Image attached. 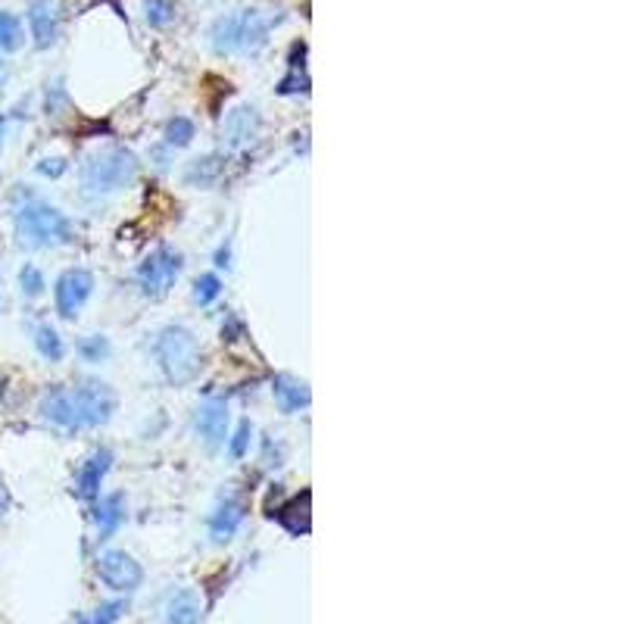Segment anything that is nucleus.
<instances>
[{"label":"nucleus","mask_w":624,"mask_h":624,"mask_svg":"<svg viewBox=\"0 0 624 624\" xmlns=\"http://www.w3.org/2000/svg\"><path fill=\"white\" fill-rule=\"evenodd\" d=\"M116 394L103 381H78L72 387H50L41 397V415L57 428H100L113 419Z\"/></svg>","instance_id":"f257e3e1"},{"label":"nucleus","mask_w":624,"mask_h":624,"mask_svg":"<svg viewBox=\"0 0 624 624\" xmlns=\"http://www.w3.org/2000/svg\"><path fill=\"white\" fill-rule=\"evenodd\" d=\"M13 228H16V241L29 250L63 247V244L75 241V228H72L69 216L29 191L19 194L16 213H13Z\"/></svg>","instance_id":"f03ea898"},{"label":"nucleus","mask_w":624,"mask_h":624,"mask_svg":"<svg viewBox=\"0 0 624 624\" xmlns=\"http://www.w3.org/2000/svg\"><path fill=\"white\" fill-rule=\"evenodd\" d=\"M278 16H266L263 10H238L213 22L210 29V47L219 57L231 54H256L266 47L269 32L275 29Z\"/></svg>","instance_id":"7ed1b4c3"},{"label":"nucleus","mask_w":624,"mask_h":624,"mask_svg":"<svg viewBox=\"0 0 624 624\" xmlns=\"http://www.w3.org/2000/svg\"><path fill=\"white\" fill-rule=\"evenodd\" d=\"M138 169V156L128 147H103L91 153L88 163L82 166V188L88 197H110L135 185Z\"/></svg>","instance_id":"20e7f679"},{"label":"nucleus","mask_w":624,"mask_h":624,"mask_svg":"<svg viewBox=\"0 0 624 624\" xmlns=\"http://www.w3.org/2000/svg\"><path fill=\"white\" fill-rule=\"evenodd\" d=\"M153 356L160 362V369L169 384L185 387L200 375L203 353L197 347V337L185 325H166L153 341Z\"/></svg>","instance_id":"39448f33"},{"label":"nucleus","mask_w":624,"mask_h":624,"mask_svg":"<svg viewBox=\"0 0 624 624\" xmlns=\"http://www.w3.org/2000/svg\"><path fill=\"white\" fill-rule=\"evenodd\" d=\"M181 269H185V259H181V253L175 247H156L144 263L138 269V284H141V294L150 297V300H160L166 297L175 281L181 275Z\"/></svg>","instance_id":"423d86ee"},{"label":"nucleus","mask_w":624,"mask_h":624,"mask_svg":"<svg viewBox=\"0 0 624 624\" xmlns=\"http://www.w3.org/2000/svg\"><path fill=\"white\" fill-rule=\"evenodd\" d=\"M97 575L116 593H135L144 581V568L122 550H107L97 556Z\"/></svg>","instance_id":"0eeeda50"},{"label":"nucleus","mask_w":624,"mask_h":624,"mask_svg":"<svg viewBox=\"0 0 624 624\" xmlns=\"http://www.w3.org/2000/svg\"><path fill=\"white\" fill-rule=\"evenodd\" d=\"M91 294H94V275L88 269H66L57 278V288H54V303H57L60 319L72 322Z\"/></svg>","instance_id":"6e6552de"},{"label":"nucleus","mask_w":624,"mask_h":624,"mask_svg":"<svg viewBox=\"0 0 624 624\" xmlns=\"http://www.w3.org/2000/svg\"><path fill=\"white\" fill-rule=\"evenodd\" d=\"M228 403L225 400H206L197 406L194 412V428L200 434V440L210 450H219L225 447V440H228Z\"/></svg>","instance_id":"1a4fd4ad"},{"label":"nucleus","mask_w":624,"mask_h":624,"mask_svg":"<svg viewBox=\"0 0 624 624\" xmlns=\"http://www.w3.org/2000/svg\"><path fill=\"white\" fill-rule=\"evenodd\" d=\"M113 465V453L107 447H97L85 462L78 468V478H75V497L82 500H97L100 497V484L107 478Z\"/></svg>","instance_id":"9d476101"},{"label":"nucleus","mask_w":624,"mask_h":624,"mask_svg":"<svg viewBox=\"0 0 624 624\" xmlns=\"http://www.w3.org/2000/svg\"><path fill=\"white\" fill-rule=\"evenodd\" d=\"M29 29L35 38V47L47 50L60 38V7L54 0H32L29 7Z\"/></svg>","instance_id":"9b49d317"},{"label":"nucleus","mask_w":624,"mask_h":624,"mask_svg":"<svg viewBox=\"0 0 624 624\" xmlns=\"http://www.w3.org/2000/svg\"><path fill=\"white\" fill-rule=\"evenodd\" d=\"M259 135V113L253 107H238L231 110L222 122V138L231 150H238L244 144H250Z\"/></svg>","instance_id":"f8f14e48"},{"label":"nucleus","mask_w":624,"mask_h":624,"mask_svg":"<svg viewBox=\"0 0 624 624\" xmlns=\"http://www.w3.org/2000/svg\"><path fill=\"white\" fill-rule=\"evenodd\" d=\"M244 515L247 512H244V503L238 497H225L216 506V512L210 515V537H213V543H228L234 534H238Z\"/></svg>","instance_id":"ddd939ff"},{"label":"nucleus","mask_w":624,"mask_h":624,"mask_svg":"<svg viewBox=\"0 0 624 624\" xmlns=\"http://www.w3.org/2000/svg\"><path fill=\"white\" fill-rule=\"evenodd\" d=\"M91 518L97 525V540H110L119 531V525L125 522V497H122V493H107V497H97Z\"/></svg>","instance_id":"4468645a"},{"label":"nucleus","mask_w":624,"mask_h":624,"mask_svg":"<svg viewBox=\"0 0 624 624\" xmlns=\"http://www.w3.org/2000/svg\"><path fill=\"white\" fill-rule=\"evenodd\" d=\"M272 394H275L278 409H281V412H288V415L306 409L309 400H312L306 381H300V378H294V375H275V378H272Z\"/></svg>","instance_id":"2eb2a0df"},{"label":"nucleus","mask_w":624,"mask_h":624,"mask_svg":"<svg viewBox=\"0 0 624 624\" xmlns=\"http://www.w3.org/2000/svg\"><path fill=\"white\" fill-rule=\"evenodd\" d=\"M200 621V600L194 590H175L163 606V624H197Z\"/></svg>","instance_id":"dca6fc26"},{"label":"nucleus","mask_w":624,"mask_h":624,"mask_svg":"<svg viewBox=\"0 0 624 624\" xmlns=\"http://www.w3.org/2000/svg\"><path fill=\"white\" fill-rule=\"evenodd\" d=\"M275 518H278V525L294 537L309 534V490H303L300 497H294L291 503H284L275 512Z\"/></svg>","instance_id":"f3484780"},{"label":"nucleus","mask_w":624,"mask_h":624,"mask_svg":"<svg viewBox=\"0 0 624 624\" xmlns=\"http://www.w3.org/2000/svg\"><path fill=\"white\" fill-rule=\"evenodd\" d=\"M35 347H38V353H41L44 359H50V362H60L63 353H66L63 337H60L54 328H50V325H41V328L35 331Z\"/></svg>","instance_id":"a211bd4d"},{"label":"nucleus","mask_w":624,"mask_h":624,"mask_svg":"<svg viewBox=\"0 0 624 624\" xmlns=\"http://www.w3.org/2000/svg\"><path fill=\"white\" fill-rule=\"evenodd\" d=\"M194 135H197V128H194V122L188 119V116H175V119H169L166 122V144L169 147H188L191 141H194Z\"/></svg>","instance_id":"6ab92c4d"},{"label":"nucleus","mask_w":624,"mask_h":624,"mask_svg":"<svg viewBox=\"0 0 624 624\" xmlns=\"http://www.w3.org/2000/svg\"><path fill=\"white\" fill-rule=\"evenodd\" d=\"M22 41H25V35H22V22L13 16V13H4L0 10V50H19L22 47Z\"/></svg>","instance_id":"aec40b11"},{"label":"nucleus","mask_w":624,"mask_h":624,"mask_svg":"<svg viewBox=\"0 0 624 624\" xmlns=\"http://www.w3.org/2000/svg\"><path fill=\"white\" fill-rule=\"evenodd\" d=\"M219 172H222L219 156H203V160H194V166L188 169V181L191 185H213Z\"/></svg>","instance_id":"412c9836"},{"label":"nucleus","mask_w":624,"mask_h":624,"mask_svg":"<svg viewBox=\"0 0 624 624\" xmlns=\"http://www.w3.org/2000/svg\"><path fill=\"white\" fill-rule=\"evenodd\" d=\"M219 294H222V278H219V275L206 272V275H200V278L194 281V303L210 306Z\"/></svg>","instance_id":"4be33fe9"},{"label":"nucleus","mask_w":624,"mask_h":624,"mask_svg":"<svg viewBox=\"0 0 624 624\" xmlns=\"http://www.w3.org/2000/svg\"><path fill=\"white\" fill-rule=\"evenodd\" d=\"M125 612V603L122 600H113V603H103L100 609H94L91 615H78L75 624H116V618Z\"/></svg>","instance_id":"5701e85b"},{"label":"nucleus","mask_w":624,"mask_h":624,"mask_svg":"<svg viewBox=\"0 0 624 624\" xmlns=\"http://www.w3.org/2000/svg\"><path fill=\"white\" fill-rule=\"evenodd\" d=\"M144 19L153 25V29H163L175 19V10L169 0H144Z\"/></svg>","instance_id":"b1692460"},{"label":"nucleus","mask_w":624,"mask_h":624,"mask_svg":"<svg viewBox=\"0 0 624 624\" xmlns=\"http://www.w3.org/2000/svg\"><path fill=\"white\" fill-rule=\"evenodd\" d=\"M78 353H82L85 362H103L110 356V341L103 334H91V337H85L82 344H78Z\"/></svg>","instance_id":"393cba45"},{"label":"nucleus","mask_w":624,"mask_h":624,"mask_svg":"<svg viewBox=\"0 0 624 624\" xmlns=\"http://www.w3.org/2000/svg\"><path fill=\"white\" fill-rule=\"evenodd\" d=\"M19 288H22L25 297H41L47 284H44V275L35 266H22V272H19Z\"/></svg>","instance_id":"a878e982"},{"label":"nucleus","mask_w":624,"mask_h":624,"mask_svg":"<svg viewBox=\"0 0 624 624\" xmlns=\"http://www.w3.org/2000/svg\"><path fill=\"white\" fill-rule=\"evenodd\" d=\"M250 440H253V425L244 419V422L238 425V431H234V437L228 440V453H231L234 459H241V456L250 450Z\"/></svg>","instance_id":"bb28decb"},{"label":"nucleus","mask_w":624,"mask_h":624,"mask_svg":"<svg viewBox=\"0 0 624 624\" xmlns=\"http://www.w3.org/2000/svg\"><path fill=\"white\" fill-rule=\"evenodd\" d=\"M38 172H41V175H50V178H57V175L66 172V163H63V160H41V163H38Z\"/></svg>","instance_id":"cd10ccee"},{"label":"nucleus","mask_w":624,"mask_h":624,"mask_svg":"<svg viewBox=\"0 0 624 624\" xmlns=\"http://www.w3.org/2000/svg\"><path fill=\"white\" fill-rule=\"evenodd\" d=\"M7 506H10V497H7V487H4V484H0V515H4V512H7Z\"/></svg>","instance_id":"c85d7f7f"},{"label":"nucleus","mask_w":624,"mask_h":624,"mask_svg":"<svg viewBox=\"0 0 624 624\" xmlns=\"http://www.w3.org/2000/svg\"><path fill=\"white\" fill-rule=\"evenodd\" d=\"M4 78H7V66H4V60H0V85H4Z\"/></svg>","instance_id":"c756f323"}]
</instances>
